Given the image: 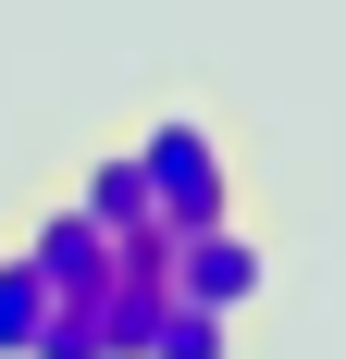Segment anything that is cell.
I'll return each instance as SVG.
<instances>
[{"label": "cell", "instance_id": "cell-1", "mask_svg": "<svg viewBox=\"0 0 346 359\" xmlns=\"http://www.w3.org/2000/svg\"><path fill=\"white\" fill-rule=\"evenodd\" d=\"M137 174H148V211H161V236H210V223H235V161H223V137H210L198 111H161L137 137Z\"/></svg>", "mask_w": 346, "mask_h": 359}, {"label": "cell", "instance_id": "cell-2", "mask_svg": "<svg viewBox=\"0 0 346 359\" xmlns=\"http://www.w3.org/2000/svg\"><path fill=\"white\" fill-rule=\"evenodd\" d=\"M260 285H272V260H260V236H247V223L173 236V297H198V310H223V323H235V310H247Z\"/></svg>", "mask_w": 346, "mask_h": 359}, {"label": "cell", "instance_id": "cell-3", "mask_svg": "<svg viewBox=\"0 0 346 359\" xmlns=\"http://www.w3.org/2000/svg\"><path fill=\"white\" fill-rule=\"evenodd\" d=\"M25 260H37V273H50L62 297H99V285H111V236H99L87 211H74V198L25 223Z\"/></svg>", "mask_w": 346, "mask_h": 359}, {"label": "cell", "instance_id": "cell-4", "mask_svg": "<svg viewBox=\"0 0 346 359\" xmlns=\"http://www.w3.org/2000/svg\"><path fill=\"white\" fill-rule=\"evenodd\" d=\"M74 211L99 223L111 248H124V236H148V223H161V211H148V174H137V149H99V161L74 174Z\"/></svg>", "mask_w": 346, "mask_h": 359}, {"label": "cell", "instance_id": "cell-5", "mask_svg": "<svg viewBox=\"0 0 346 359\" xmlns=\"http://www.w3.org/2000/svg\"><path fill=\"white\" fill-rule=\"evenodd\" d=\"M50 297H62V285H50V273H37L25 248L0 260V359H25V347H37V323H50Z\"/></svg>", "mask_w": 346, "mask_h": 359}, {"label": "cell", "instance_id": "cell-6", "mask_svg": "<svg viewBox=\"0 0 346 359\" xmlns=\"http://www.w3.org/2000/svg\"><path fill=\"white\" fill-rule=\"evenodd\" d=\"M148 359H235V323H223V310H198V297H173L161 334H148Z\"/></svg>", "mask_w": 346, "mask_h": 359}, {"label": "cell", "instance_id": "cell-7", "mask_svg": "<svg viewBox=\"0 0 346 359\" xmlns=\"http://www.w3.org/2000/svg\"><path fill=\"white\" fill-rule=\"evenodd\" d=\"M25 359H111L99 297H50V323H37V347H25Z\"/></svg>", "mask_w": 346, "mask_h": 359}]
</instances>
